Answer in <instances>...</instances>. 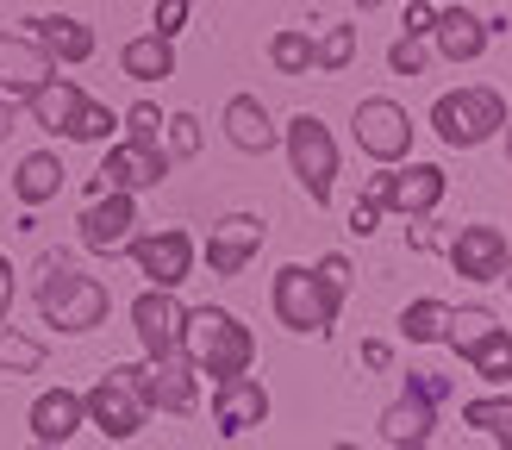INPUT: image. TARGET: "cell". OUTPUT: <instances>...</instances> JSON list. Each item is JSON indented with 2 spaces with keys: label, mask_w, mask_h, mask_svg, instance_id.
I'll return each instance as SVG.
<instances>
[{
  "label": "cell",
  "mask_w": 512,
  "mask_h": 450,
  "mask_svg": "<svg viewBox=\"0 0 512 450\" xmlns=\"http://www.w3.org/2000/svg\"><path fill=\"white\" fill-rule=\"evenodd\" d=\"M63 163H57V150H32V157H19V175H13V194L25 200V207H44V200H57L63 188Z\"/></svg>",
  "instance_id": "cell-22"
},
{
  "label": "cell",
  "mask_w": 512,
  "mask_h": 450,
  "mask_svg": "<svg viewBox=\"0 0 512 450\" xmlns=\"http://www.w3.org/2000/svg\"><path fill=\"white\" fill-rule=\"evenodd\" d=\"M163 125H169V113H157V107H132V113H125V138H132V144H157Z\"/></svg>",
  "instance_id": "cell-36"
},
{
  "label": "cell",
  "mask_w": 512,
  "mask_h": 450,
  "mask_svg": "<svg viewBox=\"0 0 512 450\" xmlns=\"http://www.w3.org/2000/svg\"><path fill=\"white\" fill-rule=\"evenodd\" d=\"M356 144L369 150L375 163H400L406 150H413V119H406V107L400 100H363L356 107Z\"/></svg>",
  "instance_id": "cell-9"
},
{
  "label": "cell",
  "mask_w": 512,
  "mask_h": 450,
  "mask_svg": "<svg viewBox=\"0 0 512 450\" xmlns=\"http://www.w3.org/2000/svg\"><path fill=\"white\" fill-rule=\"evenodd\" d=\"M13 132V119H7V107H0V138H7Z\"/></svg>",
  "instance_id": "cell-44"
},
{
  "label": "cell",
  "mask_w": 512,
  "mask_h": 450,
  "mask_svg": "<svg viewBox=\"0 0 512 450\" xmlns=\"http://www.w3.org/2000/svg\"><path fill=\"white\" fill-rule=\"evenodd\" d=\"M425 57H431V50H425V38H406V32H400V38L388 44V63H394V75H419V69H425Z\"/></svg>",
  "instance_id": "cell-35"
},
{
  "label": "cell",
  "mask_w": 512,
  "mask_h": 450,
  "mask_svg": "<svg viewBox=\"0 0 512 450\" xmlns=\"http://www.w3.org/2000/svg\"><path fill=\"white\" fill-rule=\"evenodd\" d=\"M394 450H425V444H394Z\"/></svg>",
  "instance_id": "cell-47"
},
{
  "label": "cell",
  "mask_w": 512,
  "mask_h": 450,
  "mask_svg": "<svg viewBox=\"0 0 512 450\" xmlns=\"http://www.w3.org/2000/svg\"><path fill=\"white\" fill-rule=\"evenodd\" d=\"M475 375H481V382H506V375H512V332H506V325H500V332L488 338V344H481L475 350Z\"/></svg>",
  "instance_id": "cell-30"
},
{
  "label": "cell",
  "mask_w": 512,
  "mask_h": 450,
  "mask_svg": "<svg viewBox=\"0 0 512 450\" xmlns=\"http://www.w3.org/2000/svg\"><path fill=\"white\" fill-rule=\"evenodd\" d=\"M263 238L269 232H263V219H256V213H225L207 232V269L213 275H238L256 250H263Z\"/></svg>",
  "instance_id": "cell-15"
},
{
  "label": "cell",
  "mask_w": 512,
  "mask_h": 450,
  "mask_svg": "<svg viewBox=\"0 0 512 450\" xmlns=\"http://www.w3.org/2000/svg\"><path fill=\"white\" fill-rule=\"evenodd\" d=\"M388 357H394V350L381 344V338H369V344H363V363H369V369H388Z\"/></svg>",
  "instance_id": "cell-43"
},
{
  "label": "cell",
  "mask_w": 512,
  "mask_h": 450,
  "mask_svg": "<svg viewBox=\"0 0 512 450\" xmlns=\"http://www.w3.org/2000/svg\"><path fill=\"white\" fill-rule=\"evenodd\" d=\"M7 307H13V269H7V257H0V325H7Z\"/></svg>",
  "instance_id": "cell-42"
},
{
  "label": "cell",
  "mask_w": 512,
  "mask_h": 450,
  "mask_svg": "<svg viewBox=\"0 0 512 450\" xmlns=\"http://www.w3.org/2000/svg\"><path fill=\"white\" fill-rule=\"evenodd\" d=\"M119 69L132 75V82H163V75H175V44L157 38V32H144L119 50Z\"/></svg>",
  "instance_id": "cell-23"
},
{
  "label": "cell",
  "mask_w": 512,
  "mask_h": 450,
  "mask_svg": "<svg viewBox=\"0 0 512 450\" xmlns=\"http://www.w3.org/2000/svg\"><path fill=\"white\" fill-rule=\"evenodd\" d=\"M269 63H275L281 75H306V69H313V38L294 32V25H288V32H275V38H269Z\"/></svg>",
  "instance_id": "cell-29"
},
{
  "label": "cell",
  "mask_w": 512,
  "mask_h": 450,
  "mask_svg": "<svg viewBox=\"0 0 512 450\" xmlns=\"http://www.w3.org/2000/svg\"><path fill=\"white\" fill-rule=\"evenodd\" d=\"M113 132H119V113H113V107H100V100H88V107L75 113V125H69V138H75V144H107Z\"/></svg>",
  "instance_id": "cell-32"
},
{
  "label": "cell",
  "mask_w": 512,
  "mask_h": 450,
  "mask_svg": "<svg viewBox=\"0 0 512 450\" xmlns=\"http://www.w3.org/2000/svg\"><path fill=\"white\" fill-rule=\"evenodd\" d=\"M338 307H344V300L331 294L306 263L275 269V319L288 325V332H300V338H325L331 319H338Z\"/></svg>",
  "instance_id": "cell-3"
},
{
  "label": "cell",
  "mask_w": 512,
  "mask_h": 450,
  "mask_svg": "<svg viewBox=\"0 0 512 450\" xmlns=\"http://www.w3.org/2000/svg\"><path fill=\"white\" fill-rule=\"evenodd\" d=\"M506 288H512V257H506Z\"/></svg>",
  "instance_id": "cell-48"
},
{
  "label": "cell",
  "mask_w": 512,
  "mask_h": 450,
  "mask_svg": "<svg viewBox=\"0 0 512 450\" xmlns=\"http://www.w3.org/2000/svg\"><path fill=\"white\" fill-rule=\"evenodd\" d=\"M506 163H512V125H506Z\"/></svg>",
  "instance_id": "cell-45"
},
{
  "label": "cell",
  "mask_w": 512,
  "mask_h": 450,
  "mask_svg": "<svg viewBox=\"0 0 512 450\" xmlns=\"http://www.w3.org/2000/svg\"><path fill=\"white\" fill-rule=\"evenodd\" d=\"M281 144H288L294 182L306 188V200H313V207H325V200H331V182H338V144H331L325 119L294 113V119H288V132H281Z\"/></svg>",
  "instance_id": "cell-5"
},
{
  "label": "cell",
  "mask_w": 512,
  "mask_h": 450,
  "mask_svg": "<svg viewBox=\"0 0 512 450\" xmlns=\"http://www.w3.org/2000/svg\"><path fill=\"white\" fill-rule=\"evenodd\" d=\"M182 319H188V307L169 288H144L132 300V325H138V344L150 357H175L182 350Z\"/></svg>",
  "instance_id": "cell-10"
},
{
  "label": "cell",
  "mask_w": 512,
  "mask_h": 450,
  "mask_svg": "<svg viewBox=\"0 0 512 450\" xmlns=\"http://www.w3.org/2000/svg\"><path fill=\"white\" fill-rule=\"evenodd\" d=\"M431 125H438V138L450 150H475V144H488L506 125V100L494 88H456V94H438Z\"/></svg>",
  "instance_id": "cell-4"
},
{
  "label": "cell",
  "mask_w": 512,
  "mask_h": 450,
  "mask_svg": "<svg viewBox=\"0 0 512 450\" xmlns=\"http://www.w3.org/2000/svg\"><path fill=\"white\" fill-rule=\"evenodd\" d=\"M119 375L132 382V394L144 400V413H194V363L175 350V357H150V363H119Z\"/></svg>",
  "instance_id": "cell-6"
},
{
  "label": "cell",
  "mask_w": 512,
  "mask_h": 450,
  "mask_svg": "<svg viewBox=\"0 0 512 450\" xmlns=\"http://www.w3.org/2000/svg\"><path fill=\"white\" fill-rule=\"evenodd\" d=\"M463 425H475V432H494L506 450H512V400L506 394H481L463 407Z\"/></svg>",
  "instance_id": "cell-28"
},
{
  "label": "cell",
  "mask_w": 512,
  "mask_h": 450,
  "mask_svg": "<svg viewBox=\"0 0 512 450\" xmlns=\"http://www.w3.org/2000/svg\"><path fill=\"white\" fill-rule=\"evenodd\" d=\"M381 438L388 444H425L431 438V407L419 394H400L388 413H381Z\"/></svg>",
  "instance_id": "cell-25"
},
{
  "label": "cell",
  "mask_w": 512,
  "mask_h": 450,
  "mask_svg": "<svg viewBox=\"0 0 512 450\" xmlns=\"http://www.w3.org/2000/svg\"><path fill=\"white\" fill-rule=\"evenodd\" d=\"M132 225H138V200L132 194H100L94 207L82 213V244L100 250V257H113V250H132Z\"/></svg>",
  "instance_id": "cell-16"
},
{
  "label": "cell",
  "mask_w": 512,
  "mask_h": 450,
  "mask_svg": "<svg viewBox=\"0 0 512 450\" xmlns=\"http://www.w3.org/2000/svg\"><path fill=\"white\" fill-rule=\"evenodd\" d=\"M500 332V319L488 313V307H450V332H444V344L456 350V357H475L481 344H488Z\"/></svg>",
  "instance_id": "cell-26"
},
{
  "label": "cell",
  "mask_w": 512,
  "mask_h": 450,
  "mask_svg": "<svg viewBox=\"0 0 512 450\" xmlns=\"http://www.w3.org/2000/svg\"><path fill=\"white\" fill-rule=\"evenodd\" d=\"M375 213H381V194L369 188L363 200H356V213H350V232H356V238H363V232H375Z\"/></svg>",
  "instance_id": "cell-41"
},
{
  "label": "cell",
  "mask_w": 512,
  "mask_h": 450,
  "mask_svg": "<svg viewBox=\"0 0 512 450\" xmlns=\"http://www.w3.org/2000/svg\"><path fill=\"white\" fill-rule=\"evenodd\" d=\"M431 38H438V50L450 63H475L488 50V19H475L469 7H444L438 25H431Z\"/></svg>",
  "instance_id": "cell-20"
},
{
  "label": "cell",
  "mask_w": 512,
  "mask_h": 450,
  "mask_svg": "<svg viewBox=\"0 0 512 450\" xmlns=\"http://www.w3.org/2000/svg\"><path fill=\"white\" fill-rule=\"evenodd\" d=\"M356 57V25H331L325 38H313V63L319 69H344Z\"/></svg>",
  "instance_id": "cell-33"
},
{
  "label": "cell",
  "mask_w": 512,
  "mask_h": 450,
  "mask_svg": "<svg viewBox=\"0 0 512 450\" xmlns=\"http://www.w3.org/2000/svg\"><path fill=\"white\" fill-rule=\"evenodd\" d=\"M400 332L413 338V344H444V332H450V307H444V300H413V307L400 313Z\"/></svg>",
  "instance_id": "cell-27"
},
{
  "label": "cell",
  "mask_w": 512,
  "mask_h": 450,
  "mask_svg": "<svg viewBox=\"0 0 512 450\" xmlns=\"http://www.w3.org/2000/svg\"><path fill=\"white\" fill-rule=\"evenodd\" d=\"M82 107H88V94L75 88V82H63V75L50 88L32 94V119L44 125V132H63V138H69V125H75V113H82Z\"/></svg>",
  "instance_id": "cell-24"
},
{
  "label": "cell",
  "mask_w": 512,
  "mask_h": 450,
  "mask_svg": "<svg viewBox=\"0 0 512 450\" xmlns=\"http://www.w3.org/2000/svg\"><path fill=\"white\" fill-rule=\"evenodd\" d=\"M82 425H88L82 394L50 388V394H38V400H32V438H38V444H63V438L82 432Z\"/></svg>",
  "instance_id": "cell-19"
},
{
  "label": "cell",
  "mask_w": 512,
  "mask_h": 450,
  "mask_svg": "<svg viewBox=\"0 0 512 450\" xmlns=\"http://www.w3.org/2000/svg\"><path fill=\"white\" fill-rule=\"evenodd\" d=\"M38 25V50H44V57L50 63H88L94 57V32H88V25L82 19H69V13H57V19H32Z\"/></svg>",
  "instance_id": "cell-21"
},
{
  "label": "cell",
  "mask_w": 512,
  "mask_h": 450,
  "mask_svg": "<svg viewBox=\"0 0 512 450\" xmlns=\"http://www.w3.org/2000/svg\"><path fill=\"white\" fill-rule=\"evenodd\" d=\"M107 288L94 282V275H75V263L63 250H50L38 263V313L44 325H57V332H94L100 319H107Z\"/></svg>",
  "instance_id": "cell-2"
},
{
  "label": "cell",
  "mask_w": 512,
  "mask_h": 450,
  "mask_svg": "<svg viewBox=\"0 0 512 450\" xmlns=\"http://www.w3.org/2000/svg\"><path fill=\"white\" fill-rule=\"evenodd\" d=\"M50 82H57V63H50L32 38H7V32H0V94H7V100H32Z\"/></svg>",
  "instance_id": "cell-13"
},
{
  "label": "cell",
  "mask_w": 512,
  "mask_h": 450,
  "mask_svg": "<svg viewBox=\"0 0 512 450\" xmlns=\"http://www.w3.org/2000/svg\"><path fill=\"white\" fill-rule=\"evenodd\" d=\"M182 25H188V0H157V19H150V32L175 44V32H182Z\"/></svg>",
  "instance_id": "cell-38"
},
{
  "label": "cell",
  "mask_w": 512,
  "mask_h": 450,
  "mask_svg": "<svg viewBox=\"0 0 512 450\" xmlns=\"http://www.w3.org/2000/svg\"><path fill=\"white\" fill-rule=\"evenodd\" d=\"M356 7H363V13H369V7H381V0H356Z\"/></svg>",
  "instance_id": "cell-46"
},
{
  "label": "cell",
  "mask_w": 512,
  "mask_h": 450,
  "mask_svg": "<svg viewBox=\"0 0 512 450\" xmlns=\"http://www.w3.org/2000/svg\"><path fill=\"white\" fill-rule=\"evenodd\" d=\"M431 25H438L431 0H406V38H431Z\"/></svg>",
  "instance_id": "cell-39"
},
{
  "label": "cell",
  "mask_w": 512,
  "mask_h": 450,
  "mask_svg": "<svg viewBox=\"0 0 512 450\" xmlns=\"http://www.w3.org/2000/svg\"><path fill=\"white\" fill-rule=\"evenodd\" d=\"M406 394H419V400H425V407H438V400H444L450 388L438 382V375H419V369H413V375H406Z\"/></svg>",
  "instance_id": "cell-40"
},
{
  "label": "cell",
  "mask_w": 512,
  "mask_h": 450,
  "mask_svg": "<svg viewBox=\"0 0 512 450\" xmlns=\"http://www.w3.org/2000/svg\"><path fill=\"white\" fill-rule=\"evenodd\" d=\"M369 188L381 194V207H394V213H406V219H425V213L444 200V169H438V163H406L400 175H375Z\"/></svg>",
  "instance_id": "cell-11"
},
{
  "label": "cell",
  "mask_w": 512,
  "mask_h": 450,
  "mask_svg": "<svg viewBox=\"0 0 512 450\" xmlns=\"http://www.w3.org/2000/svg\"><path fill=\"white\" fill-rule=\"evenodd\" d=\"M506 232L500 225H463V232L450 238V263L456 275H469V282H500L506 275Z\"/></svg>",
  "instance_id": "cell-14"
},
{
  "label": "cell",
  "mask_w": 512,
  "mask_h": 450,
  "mask_svg": "<svg viewBox=\"0 0 512 450\" xmlns=\"http://www.w3.org/2000/svg\"><path fill=\"white\" fill-rule=\"evenodd\" d=\"M182 357L194 363V375L232 382V375H250V363H256V338H250L225 307H194V313L182 319Z\"/></svg>",
  "instance_id": "cell-1"
},
{
  "label": "cell",
  "mask_w": 512,
  "mask_h": 450,
  "mask_svg": "<svg viewBox=\"0 0 512 450\" xmlns=\"http://www.w3.org/2000/svg\"><path fill=\"white\" fill-rule=\"evenodd\" d=\"M225 138H232L238 150H250V157H263V150L281 144V132L269 125V107L256 94H232V100H225Z\"/></svg>",
  "instance_id": "cell-18"
},
{
  "label": "cell",
  "mask_w": 512,
  "mask_h": 450,
  "mask_svg": "<svg viewBox=\"0 0 512 450\" xmlns=\"http://www.w3.org/2000/svg\"><path fill=\"white\" fill-rule=\"evenodd\" d=\"M82 413H88V425L100 438H113V444H125V438H138V425H144V400L132 394V382H125L119 369H107L100 382L82 394Z\"/></svg>",
  "instance_id": "cell-7"
},
{
  "label": "cell",
  "mask_w": 512,
  "mask_h": 450,
  "mask_svg": "<svg viewBox=\"0 0 512 450\" xmlns=\"http://www.w3.org/2000/svg\"><path fill=\"white\" fill-rule=\"evenodd\" d=\"M0 107H7V94H0Z\"/></svg>",
  "instance_id": "cell-50"
},
{
  "label": "cell",
  "mask_w": 512,
  "mask_h": 450,
  "mask_svg": "<svg viewBox=\"0 0 512 450\" xmlns=\"http://www.w3.org/2000/svg\"><path fill=\"white\" fill-rule=\"evenodd\" d=\"M331 450H356V444H331Z\"/></svg>",
  "instance_id": "cell-49"
},
{
  "label": "cell",
  "mask_w": 512,
  "mask_h": 450,
  "mask_svg": "<svg viewBox=\"0 0 512 450\" xmlns=\"http://www.w3.org/2000/svg\"><path fill=\"white\" fill-rule=\"evenodd\" d=\"M169 175V150H157V144H113L107 150V163H100V175H94V200L100 194H138V188H157Z\"/></svg>",
  "instance_id": "cell-8"
},
{
  "label": "cell",
  "mask_w": 512,
  "mask_h": 450,
  "mask_svg": "<svg viewBox=\"0 0 512 450\" xmlns=\"http://www.w3.org/2000/svg\"><path fill=\"white\" fill-rule=\"evenodd\" d=\"M132 257H138V269L150 275V282L175 294L194 275V238L175 232V225L169 232H144V238H132Z\"/></svg>",
  "instance_id": "cell-12"
},
{
  "label": "cell",
  "mask_w": 512,
  "mask_h": 450,
  "mask_svg": "<svg viewBox=\"0 0 512 450\" xmlns=\"http://www.w3.org/2000/svg\"><path fill=\"white\" fill-rule=\"evenodd\" d=\"M313 275H319V282H325L331 294L344 300V294H350V275H356V269H350V257H338V250H331V257H319V263H313Z\"/></svg>",
  "instance_id": "cell-37"
},
{
  "label": "cell",
  "mask_w": 512,
  "mask_h": 450,
  "mask_svg": "<svg viewBox=\"0 0 512 450\" xmlns=\"http://www.w3.org/2000/svg\"><path fill=\"white\" fill-rule=\"evenodd\" d=\"M263 419H269V394H263L256 375H232V382H219V394H213V425H219L225 438H244Z\"/></svg>",
  "instance_id": "cell-17"
},
{
  "label": "cell",
  "mask_w": 512,
  "mask_h": 450,
  "mask_svg": "<svg viewBox=\"0 0 512 450\" xmlns=\"http://www.w3.org/2000/svg\"><path fill=\"white\" fill-rule=\"evenodd\" d=\"M38 363H44V344L38 338H19V332L0 325V369H7V375H32Z\"/></svg>",
  "instance_id": "cell-31"
},
{
  "label": "cell",
  "mask_w": 512,
  "mask_h": 450,
  "mask_svg": "<svg viewBox=\"0 0 512 450\" xmlns=\"http://www.w3.org/2000/svg\"><path fill=\"white\" fill-rule=\"evenodd\" d=\"M163 132H169V157H194L200 150V119L194 113H169Z\"/></svg>",
  "instance_id": "cell-34"
}]
</instances>
